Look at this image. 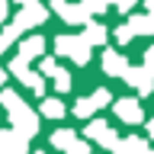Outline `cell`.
<instances>
[{"mask_svg": "<svg viewBox=\"0 0 154 154\" xmlns=\"http://www.w3.org/2000/svg\"><path fill=\"white\" fill-rule=\"evenodd\" d=\"M55 51L58 55H67L77 64H87L90 61V45L84 42V35H58L55 38Z\"/></svg>", "mask_w": 154, "mask_h": 154, "instance_id": "cell-1", "label": "cell"}, {"mask_svg": "<svg viewBox=\"0 0 154 154\" xmlns=\"http://www.w3.org/2000/svg\"><path fill=\"white\" fill-rule=\"evenodd\" d=\"M10 122H13V132H16L19 138H32V135L38 132V116L32 112L26 103L19 106V109H13V112H10Z\"/></svg>", "mask_w": 154, "mask_h": 154, "instance_id": "cell-2", "label": "cell"}, {"mask_svg": "<svg viewBox=\"0 0 154 154\" xmlns=\"http://www.w3.org/2000/svg\"><path fill=\"white\" fill-rule=\"evenodd\" d=\"M151 32H154V16L148 13V16H132L125 26H119L116 38H119V45H125V42H132L135 35H151Z\"/></svg>", "mask_w": 154, "mask_h": 154, "instance_id": "cell-3", "label": "cell"}, {"mask_svg": "<svg viewBox=\"0 0 154 154\" xmlns=\"http://www.w3.org/2000/svg\"><path fill=\"white\" fill-rule=\"evenodd\" d=\"M10 74H16L23 84L32 90V93H42L45 90V80H42V74H35V71H29V61L26 58H13L10 61Z\"/></svg>", "mask_w": 154, "mask_h": 154, "instance_id": "cell-4", "label": "cell"}, {"mask_svg": "<svg viewBox=\"0 0 154 154\" xmlns=\"http://www.w3.org/2000/svg\"><path fill=\"white\" fill-rule=\"evenodd\" d=\"M45 16H48V10L38 3V0H29L26 7L19 10V16L13 19L19 29H32V26H38V23H45Z\"/></svg>", "mask_w": 154, "mask_h": 154, "instance_id": "cell-5", "label": "cell"}, {"mask_svg": "<svg viewBox=\"0 0 154 154\" xmlns=\"http://www.w3.org/2000/svg\"><path fill=\"white\" fill-rule=\"evenodd\" d=\"M87 135L93 138V141H100L103 148H109V151H116V144L122 141L119 135L112 132V125H106V122H100V119H93V122L87 125Z\"/></svg>", "mask_w": 154, "mask_h": 154, "instance_id": "cell-6", "label": "cell"}, {"mask_svg": "<svg viewBox=\"0 0 154 154\" xmlns=\"http://www.w3.org/2000/svg\"><path fill=\"white\" fill-rule=\"evenodd\" d=\"M125 80H128L141 96H148V93L154 90V74H151L144 64H141V67H128V71H125Z\"/></svg>", "mask_w": 154, "mask_h": 154, "instance_id": "cell-7", "label": "cell"}, {"mask_svg": "<svg viewBox=\"0 0 154 154\" xmlns=\"http://www.w3.org/2000/svg\"><path fill=\"white\" fill-rule=\"evenodd\" d=\"M51 10H55L64 23H90V13L84 10V3H80V7H71L67 0H51Z\"/></svg>", "mask_w": 154, "mask_h": 154, "instance_id": "cell-8", "label": "cell"}, {"mask_svg": "<svg viewBox=\"0 0 154 154\" xmlns=\"http://www.w3.org/2000/svg\"><path fill=\"white\" fill-rule=\"evenodd\" d=\"M116 116H119L122 122H128V125H138V122L144 119L141 103H138V100H119V103H116Z\"/></svg>", "mask_w": 154, "mask_h": 154, "instance_id": "cell-9", "label": "cell"}, {"mask_svg": "<svg viewBox=\"0 0 154 154\" xmlns=\"http://www.w3.org/2000/svg\"><path fill=\"white\" fill-rule=\"evenodd\" d=\"M128 61H125L122 55H119V51H112V48H109V51H103V71L109 77H125V71H128Z\"/></svg>", "mask_w": 154, "mask_h": 154, "instance_id": "cell-10", "label": "cell"}, {"mask_svg": "<svg viewBox=\"0 0 154 154\" xmlns=\"http://www.w3.org/2000/svg\"><path fill=\"white\" fill-rule=\"evenodd\" d=\"M112 154H151V148H148V141H144V138L128 135V138H122V141L116 144Z\"/></svg>", "mask_w": 154, "mask_h": 154, "instance_id": "cell-11", "label": "cell"}, {"mask_svg": "<svg viewBox=\"0 0 154 154\" xmlns=\"http://www.w3.org/2000/svg\"><path fill=\"white\" fill-rule=\"evenodd\" d=\"M42 48H45V38H42V35H29V38L19 42V58L35 61V58H42Z\"/></svg>", "mask_w": 154, "mask_h": 154, "instance_id": "cell-12", "label": "cell"}, {"mask_svg": "<svg viewBox=\"0 0 154 154\" xmlns=\"http://www.w3.org/2000/svg\"><path fill=\"white\" fill-rule=\"evenodd\" d=\"M0 154H26V138L16 132H0Z\"/></svg>", "mask_w": 154, "mask_h": 154, "instance_id": "cell-13", "label": "cell"}, {"mask_svg": "<svg viewBox=\"0 0 154 154\" xmlns=\"http://www.w3.org/2000/svg\"><path fill=\"white\" fill-rule=\"evenodd\" d=\"M84 42H87V45H103V42H106V29L100 26V23H87Z\"/></svg>", "mask_w": 154, "mask_h": 154, "instance_id": "cell-14", "label": "cell"}, {"mask_svg": "<svg viewBox=\"0 0 154 154\" xmlns=\"http://www.w3.org/2000/svg\"><path fill=\"white\" fill-rule=\"evenodd\" d=\"M74 141H77L74 128H61V132H55V135H51V148H58V151H67Z\"/></svg>", "mask_w": 154, "mask_h": 154, "instance_id": "cell-15", "label": "cell"}, {"mask_svg": "<svg viewBox=\"0 0 154 154\" xmlns=\"http://www.w3.org/2000/svg\"><path fill=\"white\" fill-rule=\"evenodd\" d=\"M42 116H48V119H61V116H64V103L55 100V96L42 100Z\"/></svg>", "mask_w": 154, "mask_h": 154, "instance_id": "cell-16", "label": "cell"}, {"mask_svg": "<svg viewBox=\"0 0 154 154\" xmlns=\"http://www.w3.org/2000/svg\"><path fill=\"white\" fill-rule=\"evenodd\" d=\"M93 109H100V106H96V100H93V96H87V100H80V103L74 106V116H77V119H87Z\"/></svg>", "mask_w": 154, "mask_h": 154, "instance_id": "cell-17", "label": "cell"}, {"mask_svg": "<svg viewBox=\"0 0 154 154\" xmlns=\"http://www.w3.org/2000/svg\"><path fill=\"white\" fill-rule=\"evenodd\" d=\"M0 106H7L10 112H13V109L23 106V100H19V93H13V90H0Z\"/></svg>", "mask_w": 154, "mask_h": 154, "instance_id": "cell-18", "label": "cell"}, {"mask_svg": "<svg viewBox=\"0 0 154 154\" xmlns=\"http://www.w3.org/2000/svg\"><path fill=\"white\" fill-rule=\"evenodd\" d=\"M55 90L58 93H67L71 90V74H67L64 67H58V74H55Z\"/></svg>", "mask_w": 154, "mask_h": 154, "instance_id": "cell-19", "label": "cell"}, {"mask_svg": "<svg viewBox=\"0 0 154 154\" xmlns=\"http://www.w3.org/2000/svg\"><path fill=\"white\" fill-rule=\"evenodd\" d=\"M38 67H42V77H55V74H58L55 58H42V61H38Z\"/></svg>", "mask_w": 154, "mask_h": 154, "instance_id": "cell-20", "label": "cell"}, {"mask_svg": "<svg viewBox=\"0 0 154 154\" xmlns=\"http://www.w3.org/2000/svg\"><path fill=\"white\" fill-rule=\"evenodd\" d=\"M84 10H87V13H103L106 0H84Z\"/></svg>", "mask_w": 154, "mask_h": 154, "instance_id": "cell-21", "label": "cell"}, {"mask_svg": "<svg viewBox=\"0 0 154 154\" xmlns=\"http://www.w3.org/2000/svg\"><path fill=\"white\" fill-rule=\"evenodd\" d=\"M64 154H90V144H87V141H74Z\"/></svg>", "mask_w": 154, "mask_h": 154, "instance_id": "cell-22", "label": "cell"}, {"mask_svg": "<svg viewBox=\"0 0 154 154\" xmlns=\"http://www.w3.org/2000/svg\"><path fill=\"white\" fill-rule=\"evenodd\" d=\"M93 100H96V106H106L109 100H112V93H109V90H96V93H93Z\"/></svg>", "mask_w": 154, "mask_h": 154, "instance_id": "cell-23", "label": "cell"}, {"mask_svg": "<svg viewBox=\"0 0 154 154\" xmlns=\"http://www.w3.org/2000/svg\"><path fill=\"white\" fill-rule=\"evenodd\" d=\"M144 67H148V71L154 74V45L148 48V51H144Z\"/></svg>", "mask_w": 154, "mask_h": 154, "instance_id": "cell-24", "label": "cell"}, {"mask_svg": "<svg viewBox=\"0 0 154 154\" xmlns=\"http://www.w3.org/2000/svg\"><path fill=\"white\" fill-rule=\"evenodd\" d=\"M116 7L122 10V13H128V10H132V7H135V0H116Z\"/></svg>", "mask_w": 154, "mask_h": 154, "instance_id": "cell-25", "label": "cell"}, {"mask_svg": "<svg viewBox=\"0 0 154 154\" xmlns=\"http://www.w3.org/2000/svg\"><path fill=\"white\" fill-rule=\"evenodd\" d=\"M7 19V0H0V23Z\"/></svg>", "mask_w": 154, "mask_h": 154, "instance_id": "cell-26", "label": "cell"}, {"mask_svg": "<svg viewBox=\"0 0 154 154\" xmlns=\"http://www.w3.org/2000/svg\"><path fill=\"white\" fill-rule=\"evenodd\" d=\"M148 132H151V138H154V116H151V122H148Z\"/></svg>", "mask_w": 154, "mask_h": 154, "instance_id": "cell-27", "label": "cell"}, {"mask_svg": "<svg viewBox=\"0 0 154 154\" xmlns=\"http://www.w3.org/2000/svg\"><path fill=\"white\" fill-rule=\"evenodd\" d=\"M3 80H7V71H3V67H0V87H3Z\"/></svg>", "mask_w": 154, "mask_h": 154, "instance_id": "cell-28", "label": "cell"}, {"mask_svg": "<svg viewBox=\"0 0 154 154\" xmlns=\"http://www.w3.org/2000/svg\"><path fill=\"white\" fill-rule=\"evenodd\" d=\"M148 13H151V16H154V0H148Z\"/></svg>", "mask_w": 154, "mask_h": 154, "instance_id": "cell-29", "label": "cell"}, {"mask_svg": "<svg viewBox=\"0 0 154 154\" xmlns=\"http://www.w3.org/2000/svg\"><path fill=\"white\" fill-rule=\"evenodd\" d=\"M16 3H29V0H16Z\"/></svg>", "mask_w": 154, "mask_h": 154, "instance_id": "cell-30", "label": "cell"}, {"mask_svg": "<svg viewBox=\"0 0 154 154\" xmlns=\"http://www.w3.org/2000/svg\"><path fill=\"white\" fill-rule=\"evenodd\" d=\"M35 154H45V151H35Z\"/></svg>", "mask_w": 154, "mask_h": 154, "instance_id": "cell-31", "label": "cell"}]
</instances>
